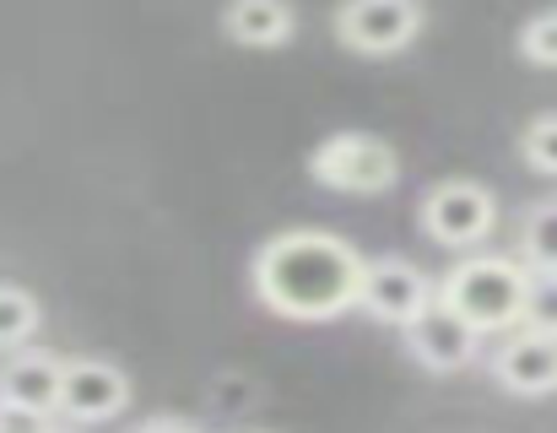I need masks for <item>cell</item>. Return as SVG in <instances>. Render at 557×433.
Here are the masks:
<instances>
[{
    "label": "cell",
    "mask_w": 557,
    "mask_h": 433,
    "mask_svg": "<svg viewBox=\"0 0 557 433\" xmlns=\"http://www.w3.org/2000/svg\"><path fill=\"white\" fill-rule=\"evenodd\" d=\"M255 298L282 314V320H336L358 309V282H363V255L320 227H293L276 233L255 255Z\"/></svg>",
    "instance_id": "cell-1"
},
{
    "label": "cell",
    "mask_w": 557,
    "mask_h": 433,
    "mask_svg": "<svg viewBox=\"0 0 557 433\" xmlns=\"http://www.w3.org/2000/svg\"><path fill=\"white\" fill-rule=\"evenodd\" d=\"M438 304H449L471 331L504 336L525 320V293H531V265L520 255H471L455 260L449 276L433 287Z\"/></svg>",
    "instance_id": "cell-2"
},
{
    "label": "cell",
    "mask_w": 557,
    "mask_h": 433,
    "mask_svg": "<svg viewBox=\"0 0 557 433\" xmlns=\"http://www.w3.org/2000/svg\"><path fill=\"white\" fill-rule=\"evenodd\" d=\"M309 174H314L325 190H342V196H384V190L400 180V158H395V147L379 141V136L342 131V136H331V141L314 147Z\"/></svg>",
    "instance_id": "cell-3"
},
{
    "label": "cell",
    "mask_w": 557,
    "mask_h": 433,
    "mask_svg": "<svg viewBox=\"0 0 557 433\" xmlns=\"http://www.w3.org/2000/svg\"><path fill=\"white\" fill-rule=\"evenodd\" d=\"M493 227H498V201L487 185L444 180L422 196V233L444 249H476Z\"/></svg>",
    "instance_id": "cell-4"
},
{
    "label": "cell",
    "mask_w": 557,
    "mask_h": 433,
    "mask_svg": "<svg viewBox=\"0 0 557 433\" xmlns=\"http://www.w3.org/2000/svg\"><path fill=\"white\" fill-rule=\"evenodd\" d=\"M422 33V0H342L336 38L358 54H400Z\"/></svg>",
    "instance_id": "cell-5"
},
{
    "label": "cell",
    "mask_w": 557,
    "mask_h": 433,
    "mask_svg": "<svg viewBox=\"0 0 557 433\" xmlns=\"http://www.w3.org/2000/svg\"><path fill=\"white\" fill-rule=\"evenodd\" d=\"M433 304V282L411 265V260H363V282H358V309L373 314L379 325H411L422 309Z\"/></svg>",
    "instance_id": "cell-6"
},
{
    "label": "cell",
    "mask_w": 557,
    "mask_h": 433,
    "mask_svg": "<svg viewBox=\"0 0 557 433\" xmlns=\"http://www.w3.org/2000/svg\"><path fill=\"white\" fill-rule=\"evenodd\" d=\"M400 331H406V352H411L428 374H455V369L476 363V352H482V331H471L449 304H438V293H433V304H428L411 325H400Z\"/></svg>",
    "instance_id": "cell-7"
},
{
    "label": "cell",
    "mask_w": 557,
    "mask_h": 433,
    "mask_svg": "<svg viewBox=\"0 0 557 433\" xmlns=\"http://www.w3.org/2000/svg\"><path fill=\"white\" fill-rule=\"evenodd\" d=\"M131 407V380L103 358H71L60 369V412L71 423H109Z\"/></svg>",
    "instance_id": "cell-8"
},
{
    "label": "cell",
    "mask_w": 557,
    "mask_h": 433,
    "mask_svg": "<svg viewBox=\"0 0 557 433\" xmlns=\"http://www.w3.org/2000/svg\"><path fill=\"white\" fill-rule=\"evenodd\" d=\"M493 374L509 396H553L557 391V336L515 325L493 352Z\"/></svg>",
    "instance_id": "cell-9"
},
{
    "label": "cell",
    "mask_w": 557,
    "mask_h": 433,
    "mask_svg": "<svg viewBox=\"0 0 557 433\" xmlns=\"http://www.w3.org/2000/svg\"><path fill=\"white\" fill-rule=\"evenodd\" d=\"M60 358L49 352H16L0 369V407L33 412V418H54L60 412Z\"/></svg>",
    "instance_id": "cell-10"
},
{
    "label": "cell",
    "mask_w": 557,
    "mask_h": 433,
    "mask_svg": "<svg viewBox=\"0 0 557 433\" xmlns=\"http://www.w3.org/2000/svg\"><path fill=\"white\" fill-rule=\"evenodd\" d=\"M298 16L287 0H227L222 11V33L244 49H282L293 38Z\"/></svg>",
    "instance_id": "cell-11"
},
{
    "label": "cell",
    "mask_w": 557,
    "mask_h": 433,
    "mask_svg": "<svg viewBox=\"0 0 557 433\" xmlns=\"http://www.w3.org/2000/svg\"><path fill=\"white\" fill-rule=\"evenodd\" d=\"M520 260L531 271H557V201H536L520 222Z\"/></svg>",
    "instance_id": "cell-12"
},
{
    "label": "cell",
    "mask_w": 557,
    "mask_h": 433,
    "mask_svg": "<svg viewBox=\"0 0 557 433\" xmlns=\"http://www.w3.org/2000/svg\"><path fill=\"white\" fill-rule=\"evenodd\" d=\"M38 298L27 293V287H11V282H0V347H22V342H33V331H38Z\"/></svg>",
    "instance_id": "cell-13"
},
{
    "label": "cell",
    "mask_w": 557,
    "mask_h": 433,
    "mask_svg": "<svg viewBox=\"0 0 557 433\" xmlns=\"http://www.w3.org/2000/svg\"><path fill=\"white\" fill-rule=\"evenodd\" d=\"M520 158H525L536 174H557V114H536V120L520 131Z\"/></svg>",
    "instance_id": "cell-14"
},
{
    "label": "cell",
    "mask_w": 557,
    "mask_h": 433,
    "mask_svg": "<svg viewBox=\"0 0 557 433\" xmlns=\"http://www.w3.org/2000/svg\"><path fill=\"white\" fill-rule=\"evenodd\" d=\"M520 325L557 336V271H531V293H525V320Z\"/></svg>",
    "instance_id": "cell-15"
},
{
    "label": "cell",
    "mask_w": 557,
    "mask_h": 433,
    "mask_svg": "<svg viewBox=\"0 0 557 433\" xmlns=\"http://www.w3.org/2000/svg\"><path fill=\"white\" fill-rule=\"evenodd\" d=\"M520 54L542 71H557V11H542L520 27Z\"/></svg>",
    "instance_id": "cell-16"
},
{
    "label": "cell",
    "mask_w": 557,
    "mask_h": 433,
    "mask_svg": "<svg viewBox=\"0 0 557 433\" xmlns=\"http://www.w3.org/2000/svg\"><path fill=\"white\" fill-rule=\"evenodd\" d=\"M0 433H49V418H33V412L0 407Z\"/></svg>",
    "instance_id": "cell-17"
},
{
    "label": "cell",
    "mask_w": 557,
    "mask_h": 433,
    "mask_svg": "<svg viewBox=\"0 0 557 433\" xmlns=\"http://www.w3.org/2000/svg\"><path fill=\"white\" fill-rule=\"evenodd\" d=\"M136 433H200V429L185 423V418H152V423H141Z\"/></svg>",
    "instance_id": "cell-18"
},
{
    "label": "cell",
    "mask_w": 557,
    "mask_h": 433,
    "mask_svg": "<svg viewBox=\"0 0 557 433\" xmlns=\"http://www.w3.org/2000/svg\"><path fill=\"white\" fill-rule=\"evenodd\" d=\"M49 433H54V429H49Z\"/></svg>",
    "instance_id": "cell-19"
}]
</instances>
